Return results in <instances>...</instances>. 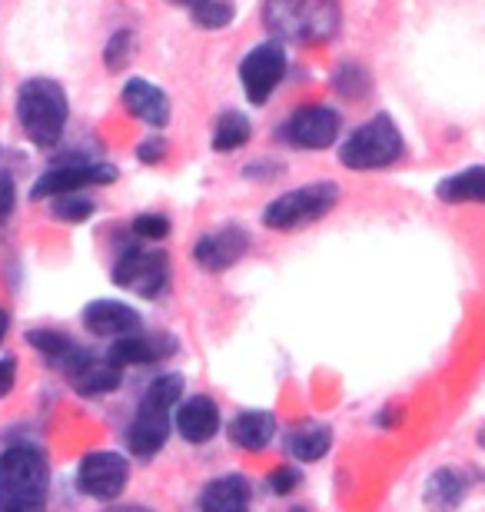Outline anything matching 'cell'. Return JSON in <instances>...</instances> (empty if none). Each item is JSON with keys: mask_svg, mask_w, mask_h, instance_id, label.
Here are the masks:
<instances>
[{"mask_svg": "<svg viewBox=\"0 0 485 512\" xmlns=\"http://www.w3.org/2000/svg\"><path fill=\"white\" fill-rule=\"evenodd\" d=\"M50 463L37 443H14L0 453V512H47Z\"/></svg>", "mask_w": 485, "mask_h": 512, "instance_id": "obj_1", "label": "cell"}, {"mask_svg": "<svg viewBox=\"0 0 485 512\" xmlns=\"http://www.w3.org/2000/svg\"><path fill=\"white\" fill-rule=\"evenodd\" d=\"M17 124L24 137L40 150H50L64 140L70 124V97L64 84L50 77H30L17 87Z\"/></svg>", "mask_w": 485, "mask_h": 512, "instance_id": "obj_2", "label": "cell"}, {"mask_svg": "<svg viewBox=\"0 0 485 512\" xmlns=\"http://www.w3.org/2000/svg\"><path fill=\"white\" fill-rule=\"evenodd\" d=\"M183 396V376L180 373H160L147 389L137 406V413L130 419L127 429V449L137 459H153L167 446L170 426H173V409L180 406Z\"/></svg>", "mask_w": 485, "mask_h": 512, "instance_id": "obj_3", "label": "cell"}, {"mask_svg": "<svg viewBox=\"0 0 485 512\" xmlns=\"http://www.w3.org/2000/svg\"><path fill=\"white\" fill-rule=\"evenodd\" d=\"M339 4L336 0H266L263 24L276 40L293 44H323L339 30Z\"/></svg>", "mask_w": 485, "mask_h": 512, "instance_id": "obj_4", "label": "cell"}, {"mask_svg": "<svg viewBox=\"0 0 485 512\" xmlns=\"http://www.w3.org/2000/svg\"><path fill=\"white\" fill-rule=\"evenodd\" d=\"M406 157V137H402L399 124L392 114H376L366 124L346 133V140H339V163L353 173H376L389 170Z\"/></svg>", "mask_w": 485, "mask_h": 512, "instance_id": "obj_5", "label": "cell"}, {"mask_svg": "<svg viewBox=\"0 0 485 512\" xmlns=\"http://www.w3.org/2000/svg\"><path fill=\"white\" fill-rule=\"evenodd\" d=\"M339 203V183L333 180H313L303 183V187H293L273 197L263 207V227L276 230V233H293L303 227H313L323 217L336 210Z\"/></svg>", "mask_w": 485, "mask_h": 512, "instance_id": "obj_6", "label": "cell"}, {"mask_svg": "<svg viewBox=\"0 0 485 512\" xmlns=\"http://www.w3.org/2000/svg\"><path fill=\"white\" fill-rule=\"evenodd\" d=\"M286 70H290V54H286V44L276 37L260 40L256 47H250L236 67V77H240L243 97L250 100L253 107L270 104L276 90L283 87Z\"/></svg>", "mask_w": 485, "mask_h": 512, "instance_id": "obj_7", "label": "cell"}, {"mask_svg": "<svg viewBox=\"0 0 485 512\" xmlns=\"http://www.w3.org/2000/svg\"><path fill=\"white\" fill-rule=\"evenodd\" d=\"M117 177V167H110L103 160L70 157L40 173L34 187H30V200H54L64 197V193H84L87 187H110Z\"/></svg>", "mask_w": 485, "mask_h": 512, "instance_id": "obj_8", "label": "cell"}, {"mask_svg": "<svg viewBox=\"0 0 485 512\" xmlns=\"http://www.w3.org/2000/svg\"><path fill=\"white\" fill-rule=\"evenodd\" d=\"M343 133V114L333 104H303L283 120L276 137L293 150H329Z\"/></svg>", "mask_w": 485, "mask_h": 512, "instance_id": "obj_9", "label": "cell"}, {"mask_svg": "<svg viewBox=\"0 0 485 512\" xmlns=\"http://www.w3.org/2000/svg\"><path fill=\"white\" fill-rule=\"evenodd\" d=\"M110 280L117 283L120 290L143 296V300H157L170 286V256L163 250L127 247L113 260Z\"/></svg>", "mask_w": 485, "mask_h": 512, "instance_id": "obj_10", "label": "cell"}, {"mask_svg": "<svg viewBox=\"0 0 485 512\" xmlns=\"http://www.w3.org/2000/svg\"><path fill=\"white\" fill-rule=\"evenodd\" d=\"M130 483V463L127 456L100 449V453H87L77 466V486L80 493L97 499V503H113L123 496Z\"/></svg>", "mask_w": 485, "mask_h": 512, "instance_id": "obj_11", "label": "cell"}, {"mask_svg": "<svg viewBox=\"0 0 485 512\" xmlns=\"http://www.w3.org/2000/svg\"><path fill=\"white\" fill-rule=\"evenodd\" d=\"M246 250H250V233L236 227V223H226V227L203 233L193 243V263L206 273H223L240 263Z\"/></svg>", "mask_w": 485, "mask_h": 512, "instance_id": "obj_12", "label": "cell"}, {"mask_svg": "<svg viewBox=\"0 0 485 512\" xmlns=\"http://www.w3.org/2000/svg\"><path fill=\"white\" fill-rule=\"evenodd\" d=\"M60 370L67 373L70 386H74L80 396H107L123 383V370L110 356H97L90 350H80V346Z\"/></svg>", "mask_w": 485, "mask_h": 512, "instance_id": "obj_13", "label": "cell"}, {"mask_svg": "<svg viewBox=\"0 0 485 512\" xmlns=\"http://www.w3.org/2000/svg\"><path fill=\"white\" fill-rule=\"evenodd\" d=\"M120 100L130 117H137L140 124H147L153 130H163L173 117V104H170L167 90L147 77H130L120 90Z\"/></svg>", "mask_w": 485, "mask_h": 512, "instance_id": "obj_14", "label": "cell"}, {"mask_svg": "<svg viewBox=\"0 0 485 512\" xmlns=\"http://www.w3.org/2000/svg\"><path fill=\"white\" fill-rule=\"evenodd\" d=\"M80 320H84L87 333L100 336V340H120V336H130V333L143 330L140 313L133 310L130 303H120V300H94V303H87L84 313H80Z\"/></svg>", "mask_w": 485, "mask_h": 512, "instance_id": "obj_15", "label": "cell"}, {"mask_svg": "<svg viewBox=\"0 0 485 512\" xmlns=\"http://www.w3.org/2000/svg\"><path fill=\"white\" fill-rule=\"evenodd\" d=\"M173 426L187 439L190 446H203L220 433V409L210 396H190L180 399L177 413H173Z\"/></svg>", "mask_w": 485, "mask_h": 512, "instance_id": "obj_16", "label": "cell"}, {"mask_svg": "<svg viewBox=\"0 0 485 512\" xmlns=\"http://www.w3.org/2000/svg\"><path fill=\"white\" fill-rule=\"evenodd\" d=\"M177 353V340L173 336H153V333H130V336H120L113 340V346L107 350V356L113 363L120 366H150V363H160L167 356Z\"/></svg>", "mask_w": 485, "mask_h": 512, "instance_id": "obj_17", "label": "cell"}, {"mask_svg": "<svg viewBox=\"0 0 485 512\" xmlns=\"http://www.w3.org/2000/svg\"><path fill=\"white\" fill-rule=\"evenodd\" d=\"M250 503H253V486L240 473L216 476L200 493V512H250Z\"/></svg>", "mask_w": 485, "mask_h": 512, "instance_id": "obj_18", "label": "cell"}, {"mask_svg": "<svg viewBox=\"0 0 485 512\" xmlns=\"http://www.w3.org/2000/svg\"><path fill=\"white\" fill-rule=\"evenodd\" d=\"M226 436L236 449H246V453H263L266 446L273 443L276 436V416L266 413V409H243L230 419L226 426Z\"/></svg>", "mask_w": 485, "mask_h": 512, "instance_id": "obj_19", "label": "cell"}, {"mask_svg": "<svg viewBox=\"0 0 485 512\" xmlns=\"http://www.w3.org/2000/svg\"><path fill=\"white\" fill-rule=\"evenodd\" d=\"M469 496V476L459 473V469H436L426 479V489H422V499L432 512H452L462 506V499Z\"/></svg>", "mask_w": 485, "mask_h": 512, "instance_id": "obj_20", "label": "cell"}, {"mask_svg": "<svg viewBox=\"0 0 485 512\" xmlns=\"http://www.w3.org/2000/svg\"><path fill=\"white\" fill-rule=\"evenodd\" d=\"M436 197L442 203H485V163H472L466 170H456L436 183Z\"/></svg>", "mask_w": 485, "mask_h": 512, "instance_id": "obj_21", "label": "cell"}, {"mask_svg": "<svg viewBox=\"0 0 485 512\" xmlns=\"http://www.w3.org/2000/svg\"><path fill=\"white\" fill-rule=\"evenodd\" d=\"M286 449L299 463H319L333 449V429L326 423H303L286 436Z\"/></svg>", "mask_w": 485, "mask_h": 512, "instance_id": "obj_22", "label": "cell"}, {"mask_svg": "<svg viewBox=\"0 0 485 512\" xmlns=\"http://www.w3.org/2000/svg\"><path fill=\"white\" fill-rule=\"evenodd\" d=\"M253 140V120L243 110H220L213 124V150L216 153H236Z\"/></svg>", "mask_w": 485, "mask_h": 512, "instance_id": "obj_23", "label": "cell"}, {"mask_svg": "<svg viewBox=\"0 0 485 512\" xmlns=\"http://www.w3.org/2000/svg\"><path fill=\"white\" fill-rule=\"evenodd\" d=\"M329 87H333L336 97L349 100V104H359V100H366L373 94V74L356 64V60H343L333 74H329Z\"/></svg>", "mask_w": 485, "mask_h": 512, "instance_id": "obj_24", "label": "cell"}, {"mask_svg": "<svg viewBox=\"0 0 485 512\" xmlns=\"http://www.w3.org/2000/svg\"><path fill=\"white\" fill-rule=\"evenodd\" d=\"M27 343L34 346V350L40 356H47L50 363H57V366H64L70 356H74L77 350V343L70 340L67 333H60V330H50V326H40V330H30L27 333Z\"/></svg>", "mask_w": 485, "mask_h": 512, "instance_id": "obj_25", "label": "cell"}, {"mask_svg": "<svg viewBox=\"0 0 485 512\" xmlns=\"http://www.w3.org/2000/svg\"><path fill=\"white\" fill-rule=\"evenodd\" d=\"M190 20L200 30H223L236 20L233 0H196L190 7Z\"/></svg>", "mask_w": 485, "mask_h": 512, "instance_id": "obj_26", "label": "cell"}, {"mask_svg": "<svg viewBox=\"0 0 485 512\" xmlns=\"http://www.w3.org/2000/svg\"><path fill=\"white\" fill-rule=\"evenodd\" d=\"M97 213V203L87 193H64L50 200V217L60 223H87Z\"/></svg>", "mask_w": 485, "mask_h": 512, "instance_id": "obj_27", "label": "cell"}, {"mask_svg": "<svg viewBox=\"0 0 485 512\" xmlns=\"http://www.w3.org/2000/svg\"><path fill=\"white\" fill-rule=\"evenodd\" d=\"M133 47H137V37H133V30H130V27L113 30L110 40L103 44V67H107L110 74H120V70L130 64Z\"/></svg>", "mask_w": 485, "mask_h": 512, "instance_id": "obj_28", "label": "cell"}, {"mask_svg": "<svg viewBox=\"0 0 485 512\" xmlns=\"http://www.w3.org/2000/svg\"><path fill=\"white\" fill-rule=\"evenodd\" d=\"M130 230L143 243H163L170 237V217H163V213H137Z\"/></svg>", "mask_w": 485, "mask_h": 512, "instance_id": "obj_29", "label": "cell"}, {"mask_svg": "<svg viewBox=\"0 0 485 512\" xmlns=\"http://www.w3.org/2000/svg\"><path fill=\"white\" fill-rule=\"evenodd\" d=\"M167 140L163 137H147L143 143H137V160L147 163V167H157V163L167 157Z\"/></svg>", "mask_w": 485, "mask_h": 512, "instance_id": "obj_30", "label": "cell"}, {"mask_svg": "<svg viewBox=\"0 0 485 512\" xmlns=\"http://www.w3.org/2000/svg\"><path fill=\"white\" fill-rule=\"evenodd\" d=\"M296 486H299V473L293 466H276L270 473V489L276 496H290Z\"/></svg>", "mask_w": 485, "mask_h": 512, "instance_id": "obj_31", "label": "cell"}, {"mask_svg": "<svg viewBox=\"0 0 485 512\" xmlns=\"http://www.w3.org/2000/svg\"><path fill=\"white\" fill-rule=\"evenodd\" d=\"M17 207V183L7 170H0V223H4Z\"/></svg>", "mask_w": 485, "mask_h": 512, "instance_id": "obj_32", "label": "cell"}, {"mask_svg": "<svg viewBox=\"0 0 485 512\" xmlns=\"http://www.w3.org/2000/svg\"><path fill=\"white\" fill-rule=\"evenodd\" d=\"M17 383V360L14 356H0V399H4Z\"/></svg>", "mask_w": 485, "mask_h": 512, "instance_id": "obj_33", "label": "cell"}, {"mask_svg": "<svg viewBox=\"0 0 485 512\" xmlns=\"http://www.w3.org/2000/svg\"><path fill=\"white\" fill-rule=\"evenodd\" d=\"M7 333H10V313L4 310V306H0V343L7 340Z\"/></svg>", "mask_w": 485, "mask_h": 512, "instance_id": "obj_34", "label": "cell"}, {"mask_svg": "<svg viewBox=\"0 0 485 512\" xmlns=\"http://www.w3.org/2000/svg\"><path fill=\"white\" fill-rule=\"evenodd\" d=\"M110 512H153V509H147V506H113Z\"/></svg>", "mask_w": 485, "mask_h": 512, "instance_id": "obj_35", "label": "cell"}, {"mask_svg": "<svg viewBox=\"0 0 485 512\" xmlns=\"http://www.w3.org/2000/svg\"><path fill=\"white\" fill-rule=\"evenodd\" d=\"M167 4H177V7H193L196 0H167Z\"/></svg>", "mask_w": 485, "mask_h": 512, "instance_id": "obj_36", "label": "cell"}, {"mask_svg": "<svg viewBox=\"0 0 485 512\" xmlns=\"http://www.w3.org/2000/svg\"><path fill=\"white\" fill-rule=\"evenodd\" d=\"M479 443L485 446V429H482V433H479Z\"/></svg>", "mask_w": 485, "mask_h": 512, "instance_id": "obj_37", "label": "cell"}, {"mask_svg": "<svg viewBox=\"0 0 485 512\" xmlns=\"http://www.w3.org/2000/svg\"><path fill=\"white\" fill-rule=\"evenodd\" d=\"M293 512H303V509H293Z\"/></svg>", "mask_w": 485, "mask_h": 512, "instance_id": "obj_38", "label": "cell"}]
</instances>
